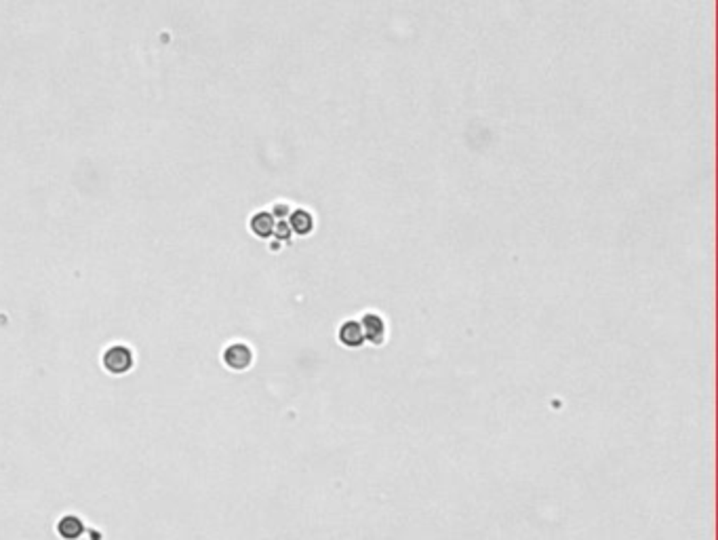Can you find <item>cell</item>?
Masks as SVG:
<instances>
[{
	"mask_svg": "<svg viewBox=\"0 0 718 540\" xmlns=\"http://www.w3.org/2000/svg\"><path fill=\"white\" fill-rule=\"evenodd\" d=\"M101 365L106 367L108 373H112V376H122V373H127V371L133 369L135 357H133L131 349H127V347H122V344H114V347H110V349L103 353Z\"/></svg>",
	"mask_w": 718,
	"mask_h": 540,
	"instance_id": "obj_1",
	"label": "cell"
},
{
	"mask_svg": "<svg viewBox=\"0 0 718 540\" xmlns=\"http://www.w3.org/2000/svg\"><path fill=\"white\" fill-rule=\"evenodd\" d=\"M360 327H363V334H365V342L367 344H373V347H382L386 342V336H388V325H386V319L380 315V313H365L360 319H358Z\"/></svg>",
	"mask_w": 718,
	"mask_h": 540,
	"instance_id": "obj_2",
	"label": "cell"
},
{
	"mask_svg": "<svg viewBox=\"0 0 718 540\" xmlns=\"http://www.w3.org/2000/svg\"><path fill=\"white\" fill-rule=\"evenodd\" d=\"M222 359H224L228 369H232V371H244V369H249L251 363H253V351H251V347L244 344V342H234V344L226 347Z\"/></svg>",
	"mask_w": 718,
	"mask_h": 540,
	"instance_id": "obj_3",
	"label": "cell"
},
{
	"mask_svg": "<svg viewBox=\"0 0 718 540\" xmlns=\"http://www.w3.org/2000/svg\"><path fill=\"white\" fill-rule=\"evenodd\" d=\"M337 340L341 347L346 349H360L365 347V334H363V327L358 323V319H348L339 325L337 330Z\"/></svg>",
	"mask_w": 718,
	"mask_h": 540,
	"instance_id": "obj_4",
	"label": "cell"
},
{
	"mask_svg": "<svg viewBox=\"0 0 718 540\" xmlns=\"http://www.w3.org/2000/svg\"><path fill=\"white\" fill-rule=\"evenodd\" d=\"M287 224H289V228H291L293 235H297V237H308V235H312V230H314V215H312L308 209H295V211L289 213Z\"/></svg>",
	"mask_w": 718,
	"mask_h": 540,
	"instance_id": "obj_5",
	"label": "cell"
},
{
	"mask_svg": "<svg viewBox=\"0 0 718 540\" xmlns=\"http://www.w3.org/2000/svg\"><path fill=\"white\" fill-rule=\"evenodd\" d=\"M276 220L270 211H259L251 218V232L259 239H270L274 235Z\"/></svg>",
	"mask_w": 718,
	"mask_h": 540,
	"instance_id": "obj_6",
	"label": "cell"
},
{
	"mask_svg": "<svg viewBox=\"0 0 718 540\" xmlns=\"http://www.w3.org/2000/svg\"><path fill=\"white\" fill-rule=\"evenodd\" d=\"M57 534L64 540H79L84 534V524L76 515H64L57 522Z\"/></svg>",
	"mask_w": 718,
	"mask_h": 540,
	"instance_id": "obj_7",
	"label": "cell"
},
{
	"mask_svg": "<svg viewBox=\"0 0 718 540\" xmlns=\"http://www.w3.org/2000/svg\"><path fill=\"white\" fill-rule=\"evenodd\" d=\"M291 228H289V224H287V220H280L276 226H274V235L272 237H276L278 241H289L291 239Z\"/></svg>",
	"mask_w": 718,
	"mask_h": 540,
	"instance_id": "obj_8",
	"label": "cell"
},
{
	"mask_svg": "<svg viewBox=\"0 0 718 540\" xmlns=\"http://www.w3.org/2000/svg\"><path fill=\"white\" fill-rule=\"evenodd\" d=\"M289 213H291V209H289V205H287V203H276V205H274V209H272V215H274V220H287V218H289Z\"/></svg>",
	"mask_w": 718,
	"mask_h": 540,
	"instance_id": "obj_9",
	"label": "cell"
}]
</instances>
